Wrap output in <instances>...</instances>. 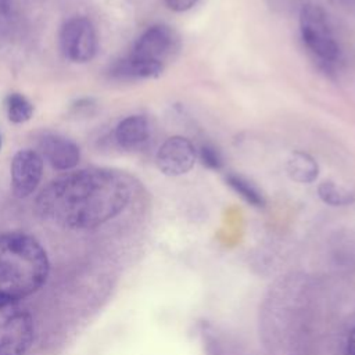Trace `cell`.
Segmentation results:
<instances>
[{"mask_svg": "<svg viewBox=\"0 0 355 355\" xmlns=\"http://www.w3.org/2000/svg\"><path fill=\"white\" fill-rule=\"evenodd\" d=\"M126 176L111 169H83L53 180L37 197V214L69 229L96 227L129 202Z\"/></svg>", "mask_w": 355, "mask_h": 355, "instance_id": "cell-1", "label": "cell"}, {"mask_svg": "<svg viewBox=\"0 0 355 355\" xmlns=\"http://www.w3.org/2000/svg\"><path fill=\"white\" fill-rule=\"evenodd\" d=\"M49 258L29 234H0V298L19 301L37 291L49 276Z\"/></svg>", "mask_w": 355, "mask_h": 355, "instance_id": "cell-2", "label": "cell"}, {"mask_svg": "<svg viewBox=\"0 0 355 355\" xmlns=\"http://www.w3.org/2000/svg\"><path fill=\"white\" fill-rule=\"evenodd\" d=\"M300 31L305 46L320 62L333 64L338 60L340 47L320 6L305 4L301 8Z\"/></svg>", "mask_w": 355, "mask_h": 355, "instance_id": "cell-3", "label": "cell"}, {"mask_svg": "<svg viewBox=\"0 0 355 355\" xmlns=\"http://www.w3.org/2000/svg\"><path fill=\"white\" fill-rule=\"evenodd\" d=\"M32 340L33 322L26 309L0 298V355H25Z\"/></svg>", "mask_w": 355, "mask_h": 355, "instance_id": "cell-4", "label": "cell"}, {"mask_svg": "<svg viewBox=\"0 0 355 355\" xmlns=\"http://www.w3.org/2000/svg\"><path fill=\"white\" fill-rule=\"evenodd\" d=\"M60 43L64 55L71 61H90L97 49L96 32L92 22L83 17L69 19L61 29Z\"/></svg>", "mask_w": 355, "mask_h": 355, "instance_id": "cell-5", "label": "cell"}, {"mask_svg": "<svg viewBox=\"0 0 355 355\" xmlns=\"http://www.w3.org/2000/svg\"><path fill=\"white\" fill-rule=\"evenodd\" d=\"M179 49V37L176 32L162 24L148 26L136 40L130 54L162 64Z\"/></svg>", "mask_w": 355, "mask_h": 355, "instance_id": "cell-6", "label": "cell"}, {"mask_svg": "<svg viewBox=\"0 0 355 355\" xmlns=\"http://www.w3.org/2000/svg\"><path fill=\"white\" fill-rule=\"evenodd\" d=\"M197 159L194 144L183 136L166 139L157 151L155 162L158 169L168 176H180L187 173Z\"/></svg>", "mask_w": 355, "mask_h": 355, "instance_id": "cell-7", "label": "cell"}, {"mask_svg": "<svg viewBox=\"0 0 355 355\" xmlns=\"http://www.w3.org/2000/svg\"><path fill=\"white\" fill-rule=\"evenodd\" d=\"M43 159L33 150L18 151L11 162V189L12 193L19 197H28L32 194L42 178Z\"/></svg>", "mask_w": 355, "mask_h": 355, "instance_id": "cell-8", "label": "cell"}, {"mask_svg": "<svg viewBox=\"0 0 355 355\" xmlns=\"http://www.w3.org/2000/svg\"><path fill=\"white\" fill-rule=\"evenodd\" d=\"M42 153L50 165L58 171H68L78 165L79 147L68 139L60 136H46L40 143Z\"/></svg>", "mask_w": 355, "mask_h": 355, "instance_id": "cell-9", "label": "cell"}, {"mask_svg": "<svg viewBox=\"0 0 355 355\" xmlns=\"http://www.w3.org/2000/svg\"><path fill=\"white\" fill-rule=\"evenodd\" d=\"M114 136L119 147L125 150H137L148 140V121L143 115L126 116L115 128Z\"/></svg>", "mask_w": 355, "mask_h": 355, "instance_id": "cell-10", "label": "cell"}, {"mask_svg": "<svg viewBox=\"0 0 355 355\" xmlns=\"http://www.w3.org/2000/svg\"><path fill=\"white\" fill-rule=\"evenodd\" d=\"M164 69L162 64L153 62L133 54L118 60L110 69L111 75L119 79H148L157 78Z\"/></svg>", "mask_w": 355, "mask_h": 355, "instance_id": "cell-11", "label": "cell"}, {"mask_svg": "<svg viewBox=\"0 0 355 355\" xmlns=\"http://www.w3.org/2000/svg\"><path fill=\"white\" fill-rule=\"evenodd\" d=\"M288 176L298 183H312L318 178V162L308 153L294 151L286 164Z\"/></svg>", "mask_w": 355, "mask_h": 355, "instance_id": "cell-12", "label": "cell"}, {"mask_svg": "<svg viewBox=\"0 0 355 355\" xmlns=\"http://www.w3.org/2000/svg\"><path fill=\"white\" fill-rule=\"evenodd\" d=\"M226 183L230 186V189L239 194L247 204L255 207V208H263L266 204V200L262 194V191L247 178L237 175V173H229L226 175Z\"/></svg>", "mask_w": 355, "mask_h": 355, "instance_id": "cell-13", "label": "cell"}, {"mask_svg": "<svg viewBox=\"0 0 355 355\" xmlns=\"http://www.w3.org/2000/svg\"><path fill=\"white\" fill-rule=\"evenodd\" d=\"M318 196L324 204L333 207H344L355 201V194L352 191L347 190L345 187L337 184L333 180H323L318 186Z\"/></svg>", "mask_w": 355, "mask_h": 355, "instance_id": "cell-14", "label": "cell"}, {"mask_svg": "<svg viewBox=\"0 0 355 355\" xmlns=\"http://www.w3.org/2000/svg\"><path fill=\"white\" fill-rule=\"evenodd\" d=\"M7 116L14 123H22L31 119L33 114V105L26 97L19 93H11L4 101Z\"/></svg>", "mask_w": 355, "mask_h": 355, "instance_id": "cell-15", "label": "cell"}, {"mask_svg": "<svg viewBox=\"0 0 355 355\" xmlns=\"http://www.w3.org/2000/svg\"><path fill=\"white\" fill-rule=\"evenodd\" d=\"M198 157H200V161L202 162V165L207 166L208 169L219 171L223 166V158H222L220 151L211 143L202 144L200 147Z\"/></svg>", "mask_w": 355, "mask_h": 355, "instance_id": "cell-16", "label": "cell"}, {"mask_svg": "<svg viewBox=\"0 0 355 355\" xmlns=\"http://www.w3.org/2000/svg\"><path fill=\"white\" fill-rule=\"evenodd\" d=\"M198 0H165L166 6L176 12H183L193 8Z\"/></svg>", "mask_w": 355, "mask_h": 355, "instance_id": "cell-17", "label": "cell"}, {"mask_svg": "<svg viewBox=\"0 0 355 355\" xmlns=\"http://www.w3.org/2000/svg\"><path fill=\"white\" fill-rule=\"evenodd\" d=\"M345 352H347V355H355V327L348 334Z\"/></svg>", "mask_w": 355, "mask_h": 355, "instance_id": "cell-18", "label": "cell"}, {"mask_svg": "<svg viewBox=\"0 0 355 355\" xmlns=\"http://www.w3.org/2000/svg\"><path fill=\"white\" fill-rule=\"evenodd\" d=\"M0 148H1V136H0Z\"/></svg>", "mask_w": 355, "mask_h": 355, "instance_id": "cell-19", "label": "cell"}]
</instances>
